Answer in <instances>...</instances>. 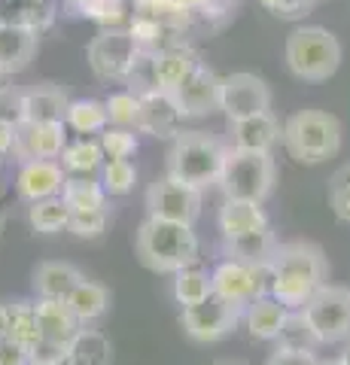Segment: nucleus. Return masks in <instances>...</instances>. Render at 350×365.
I'll use <instances>...</instances> for the list:
<instances>
[{"label": "nucleus", "mask_w": 350, "mask_h": 365, "mask_svg": "<svg viewBox=\"0 0 350 365\" xmlns=\"http://www.w3.org/2000/svg\"><path fill=\"white\" fill-rule=\"evenodd\" d=\"M9 335V304H0V338Z\"/></svg>", "instance_id": "8fccbe9b"}, {"label": "nucleus", "mask_w": 350, "mask_h": 365, "mask_svg": "<svg viewBox=\"0 0 350 365\" xmlns=\"http://www.w3.org/2000/svg\"><path fill=\"white\" fill-rule=\"evenodd\" d=\"M67 182V170L58 158H34L21 162L16 174V195L25 204H37L46 198H61Z\"/></svg>", "instance_id": "ddd939ff"}, {"label": "nucleus", "mask_w": 350, "mask_h": 365, "mask_svg": "<svg viewBox=\"0 0 350 365\" xmlns=\"http://www.w3.org/2000/svg\"><path fill=\"white\" fill-rule=\"evenodd\" d=\"M201 207H205V192L192 189L186 182H177L171 177L155 180L146 189V216H153V220L195 225Z\"/></svg>", "instance_id": "9b49d317"}, {"label": "nucleus", "mask_w": 350, "mask_h": 365, "mask_svg": "<svg viewBox=\"0 0 350 365\" xmlns=\"http://www.w3.org/2000/svg\"><path fill=\"white\" fill-rule=\"evenodd\" d=\"M67 146V125L64 122H19L13 158L34 162V158H61Z\"/></svg>", "instance_id": "4468645a"}, {"label": "nucleus", "mask_w": 350, "mask_h": 365, "mask_svg": "<svg viewBox=\"0 0 350 365\" xmlns=\"http://www.w3.org/2000/svg\"><path fill=\"white\" fill-rule=\"evenodd\" d=\"M6 216H9V204L4 198V192H0V232H4V225H6Z\"/></svg>", "instance_id": "3c124183"}, {"label": "nucleus", "mask_w": 350, "mask_h": 365, "mask_svg": "<svg viewBox=\"0 0 350 365\" xmlns=\"http://www.w3.org/2000/svg\"><path fill=\"white\" fill-rule=\"evenodd\" d=\"M9 338L19 341V344L28 347V350L40 341L37 302H31V299H16V302H9Z\"/></svg>", "instance_id": "72a5a7b5"}, {"label": "nucleus", "mask_w": 350, "mask_h": 365, "mask_svg": "<svg viewBox=\"0 0 350 365\" xmlns=\"http://www.w3.org/2000/svg\"><path fill=\"white\" fill-rule=\"evenodd\" d=\"M134 250L143 268L155 274H174L189 265H198L201 259V241L195 235V225L183 222H168L146 216L134 235Z\"/></svg>", "instance_id": "f03ea898"}, {"label": "nucleus", "mask_w": 350, "mask_h": 365, "mask_svg": "<svg viewBox=\"0 0 350 365\" xmlns=\"http://www.w3.org/2000/svg\"><path fill=\"white\" fill-rule=\"evenodd\" d=\"M16 131H19V122H9V119H0V155H13L16 150Z\"/></svg>", "instance_id": "de8ad7c7"}, {"label": "nucleus", "mask_w": 350, "mask_h": 365, "mask_svg": "<svg viewBox=\"0 0 350 365\" xmlns=\"http://www.w3.org/2000/svg\"><path fill=\"white\" fill-rule=\"evenodd\" d=\"M213 295V280H210V271H205L201 265H189L183 271L174 274V299L180 307H189V304H198Z\"/></svg>", "instance_id": "7c9ffc66"}, {"label": "nucleus", "mask_w": 350, "mask_h": 365, "mask_svg": "<svg viewBox=\"0 0 350 365\" xmlns=\"http://www.w3.org/2000/svg\"><path fill=\"white\" fill-rule=\"evenodd\" d=\"M217 222H220L222 241H232V237H244V235L265 232V228H271L268 213H265L262 204H256V201H238V198H222V207H220Z\"/></svg>", "instance_id": "412c9836"}, {"label": "nucleus", "mask_w": 350, "mask_h": 365, "mask_svg": "<svg viewBox=\"0 0 350 365\" xmlns=\"http://www.w3.org/2000/svg\"><path fill=\"white\" fill-rule=\"evenodd\" d=\"M107 104V116H110V125L116 128H140V95L138 91H113V95L104 101Z\"/></svg>", "instance_id": "4c0bfd02"}, {"label": "nucleus", "mask_w": 350, "mask_h": 365, "mask_svg": "<svg viewBox=\"0 0 350 365\" xmlns=\"http://www.w3.org/2000/svg\"><path fill=\"white\" fill-rule=\"evenodd\" d=\"M37 302V326H40V338L49 341H61V344H71L73 335L83 329V323L76 319V314L71 311V304L61 299H34Z\"/></svg>", "instance_id": "b1692460"}, {"label": "nucleus", "mask_w": 350, "mask_h": 365, "mask_svg": "<svg viewBox=\"0 0 350 365\" xmlns=\"http://www.w3.org/2000/svg\"><path fill=\"white\" fill-rule=\"evenodd\" d=\"M0 119L21 122V88L0 86Z\"/></svg>", "instance_id": "a18cd8bd"}, {"label": "nucleus", "mask_w": 350, "mask_h": 365, "mask_svg": "<svg viewBox=\"0 0 350 365\" xmlns=\"http://www.w3.org/2000/svg\"><path fill=\"white\" fill-rule=\"evenodd\" d=\"M201 64L198 52L189 43H168L162 49L153 52V67H155V88L159 91H174L183 79Z\"/></svg>", "instance_id": "6ab92c4d"}, {"label": "nucleus", "mask_w": 350, "mask_h": 365, "mask_svg": "<svg viewBox=\"0 0 350 365\" xmlns=\"http://www.w3.org/2000/svg\"><path fill=\"white\" fill-rule=\"evenodd\" d=\"M67 365H113V341L101 329L83 326L67 344Z\"/></svg>", "instance_id": "393cba45"}, {"label": "nucleus", "mask_w": 350, "mask_h": 365, "mask_svg": "<svg viewBox=\"0 0 350 365\" xmlns=\"http://www.w3.org/2000/svg\"><path fill=\"white\" fill-rule=\"evenodd\" d=\"M213 280V295L220 299L247 307L253 299H262V295H271V265L265 262H238L225 256L217 268L210 271Z\"/></svg>", "instance_id": "6e6552de"}, {"label": "nucleus", "mask_w": 350, "mask_h": 365, "mask_svg": "<svg viewBox=\"0 0 350 365\" xmlns=\"http://www.w3.org/2000/svg\"><path fill=\"white\" fill-rule=\"evenodd\" d=\"M183 110L171 91H143L140 95V128L153 137H174L183 131Z\"/></svg>", "instance_id": "dca6fc26"}, {"label": "nucleus", "mask_w": 350, "mask_h": 365, "mask_svg": "<svg viewBox=\"0 0 350 365\" xmlns=\"http://www.w3.org/2000/svg\"><path fill=\"white\" fill-rule=\"evenodd\" d=\"M304 319L317 332L320 344H338L350 338V289L338 283H323L302 307Z\"/></svg>", "instance_id": "1a4fd4ad"}, {"label": "nucleus", "mask_w": 350, "mask_h": 365, "mask_svg": "<svg viewBox=\"0 0 350 365\" xmlns=\"http://www.w3.org/2000/svg\"><path fill=\"white\" fill-rule=\"evenodd\" d=\"M101 150H104L107 158H131L138 153V131L134 128H116V125H107L104 131L98 134Z\"/></svg>", "instance_id": "58836bf2"}, {"label": "nucleus", "mask_w": 350, "mask_h": 365, "mask_svg": "<svg viewBox=\"0 0 350 365\" xmlns=\"http://www.w3.org/2000/svg\"><path fill=\"white\" fill-rule=\"evenodd\" d=\"M220 91H222V76H217L201 61L171 95L180 104V110H183V116H207V113L220 110Z\"/></svg>", "instance_id": "2eb2a0df"}, {"label": "nucleus", "mask_w": 350, "mask_h": 365, "mask_svg": "<svg viewBox=\"0 0 350 365\" xmlns=\"http://www.w3.org/2000/svg\"><path fill=\"white\" fill-rule=\"evenodd\" d=\"M329 207L338 220L350 225V165H341L329 177Z\"/></svg>", "instance_id": "ea45409f"}, {"label": "nucleus", "mask_w": 350, "mask_h": 365, "mask_svg": "<svg viewBox=\"0 0 350 365\" xmlns=\"http://www.w3.org/2000/svg\"><path fill=\"white\" fill-rule=\"evenodd\" d=\"M107 189L104 182L95 177H67L61 201L71 207V213H86V210H104L107 207Z\"/></svg>", "instance_id": "c756f323"}, {"label": "nucleus", "mask_w": 350, "mask_h": 365, "mask_svg": "<svg viewBox=\"0 0 350 365\" xmlns=\"http://www.w3.org/2000/svg\"><path fill=\"white\" fill-rule=\"evenodd\" d=\"M241 319H244V307L225 302L220 295H210V299L180 311V326H183L186 338L195 341V344H217V341L235 332V326Z\"/></svg>", "instance_id": "9d476101"}, {"label": "nucleus", "mask_w": 350, "mask_h": 365, "mask_svg": "<svg viewBox=\"0 0 350 365\" xmlns=\"http://www.w3.org/2000/svg\"><path fill=\"white\" fill-rule=\"evenodd\" d=\"M83 280V271L71 265V262H61V259H49V262H40L34 268V277H31V287L37 299H61L67 302V295L76 289V283Z\"/></svg>", "instance_id": "4be33fe9"}, {"label": "nucleus", "mask_w": 350, "mask_h": 365, "mask_svg": "<svg viewBox=\"0 0 350 365\" xmlns=\"http://www.w3.org/2000/svg\"><path fill=\"white\" fill-rule=\"evenodd\" d=\"M274 182H277V165L271 153H244L229 146L220 177L222 198L265 204V198L274 192Z\"/></svg>", "instance_id": "423d86ee"}, {"label": "nucleus", "mask_w": 350, "mask_h": 365, "mask_svg": "<svg viewBox=\"0 0 350 365\" xmlns=\"http://www.w3.org/2000/svg\"><path fill=\"white\" fill-rule=\"evenodd\" d=\"M280 143L296 165H323L341 150V122L326 110H299L284 122Z\"/></svg>", "instance_id": "20e7f679"}, {"label": "nucleus", "mask_w": 350, "mask_h": 365, "mask_svg": "<svg viewBox=\"0 0 350 365\" xmlns=\"http://www.w3.org/2000/svg\"><path fill=\"white\" fill-rule=\"evenodd\" d=\"M101 182L110 198H125L138 186V168L131 165V158H107L101 168Z\"/></svg>", "instance_id": "e433bc0d"}, {"label": "nucleus", "mask_w": 350, "mask_h": 365, "mask_svg": "<svg viewBox=\"0 0 350 365\" xmlns=\"http://www.w3.org/2000/svg\"><path fill=\"white\" fill-rule=\"evenodd\" d=\"M274 344L284 347V350H311V353H317V347H323L317 332L311 329V323L304 319L302 311H289L287 323H284V329H280Z\"/></svg>", "instance_id": "c9c22d12"}, {"label": "nucleus", "mask_w": 350, "mask_h": 365, "mask_svg": "<svg viewBox=\"0 0 350 365\" xmlns=\"http://www.w3.org/2000/svg\"><path fill=\"white\" fill-rule=\"evenodd\" d=\"M213 365H250V362H213Z\"/></svg>", "instance_id": "5fc2aeb1"}, {"label": "nucleus", "mask_w": 350, "mask_h": 365, "mask_svg": "<svg viewBox=\"0 0 350 365\" xmlns=\"http://www.w3.org/2000/svg\"><path fill=\"white\" fill-rule=\"evenodd\" d=\"M284 125L277 122L274 113H259L250 119H238L229 122V146L232 150H244V153H271L280 143Z\"/></svg>", "instance_id": "f3484780"}, {"label": "nucleus", "mask_w": 350, "mask_h": 365, "mask_svg": "<svg viewBox=\"0 0 350 365\" xmlns=\"http://www.w3.org/2000/svg\"><path fill=\"white\" fill-rule=\"evenodd\" d=\"M220 110L225 113L229 122L250 119V116H259V113H271V88L262 76L247 73V71L222 76Z\"/></svg>", "instance_id": "f8f14e48"}, {"label": "nucleus", "mask_w": 350, "mask_h": 365, "mask_svg": "<svg viewBox=\"0 0 350 365\" xmlns=\"http://www.w3.org/2000/svg\"><path fill=\"white\" fill-rule=\"evenodd\" d=\"M225 244V256L229 259H238V262H265L277 247V237L271 228L265 232H253V235H244V237H232V241H222Z\"/></svg>", "instance_id": "473e14b6"}, {"label": "nucleus", "mask_w": 350, "mask_h": 365, "mask_svg": "<svg viewBox=\"0 0 350 365\" xmlns=\"http://www.w3.org/2000/svg\"><path fill=\"white\" fill-rule=\"evenodd\" d=\"M71 95L58 83H37L21 91V122H64Z\"/></svg>", "instance_id": "a211bd4d"}, {"label": "nucleus", "mask_w": 350, "mask_h": 365, "mask_svg": "<svg viewBox=\"0 0 350 365\" xmlns=\"http://www.w3.org/2000/svg\"><path fill=\"white\" fill-rule=\"evenodd\" d=\"M338 359H341L344 365H350V338L344 341V347H341V353H338Z\"/></svg>", "instance_id": "603ef678"}, {"label": "nucleus", "mask_w": 350, "mask_h": 365, "mask_svg": "<svg viewBox=\"0 0 350 365\" xmlns=\"http://www.w3.org/2000/svg\"><path fill=\"white\" fill-rule=\"evenodd\" d=\"M0 365H31L28 362V347H21L13 338H0Z\"/></svg>", "instance_id": "49530a36"}, {"label": "nucleus", "mask_w": 350, "mask_h": 365, "mask_svg": "<svg viewBox=\"0 0 350 365\" xmlns=\"http://www.w3.org/2000/svg\"><path fill=\"white\" fill-rule=\"evenodd\" d=\"M0 168H4V155H0Z\"/></svg>", "instance_id": "4d7b16f0"}, {"label": "nucleus", "mask_w": 350, "mask_h": 365, "mask_svg": "<svg viewBox=\"0 0 350 365\" xmlns=\"http://www.w3.org/2000/svg\"><path fill=\"white\" fill-rule=\"evenodd\" d=\"M122 4H128V0H122Z\"/></svg>", "instance_id": "13d9d810"}, {"label": "nucleus", "mask_w": 350, "mask_h": 365, "mask_svg": "<svg viewBox=\"0 0 350 365\" xmlns=\"http://www.w3.org/2000/svg\"><path fill=\"white\" fill-rule=\"evenodd\" d=\"M128 34H131L134 43H138L143 52H155V49H162V46H168V43H174L171 40L174 31L168 28L165 21L153 19V16H143V13H131Z\"/></svg>", "instance_id": "f704fd0d"}, {"label": "nucleus", "mask_w": 350, "mask_h": 365, "mask_svg": "<svg viewBox=\"0 0 350 365\" xmlns=\"http://www.w3.org/2000/svg\"><path fill=\"white\" fill-rule=\"evenodd\" d=\"M28 362L31 365H67V344L40 338L37 344L28 350Z\"/></svg>", "instance_id": "79ce46f5"}, {"label": "nucleus", "mask_w": 350, "mask_h": 365, "mask_svg": "<svg viewBox=\"0 0 350 365\" xmlns=\"http://www.w3.org/2000/svg\"><path fill=\"white\" fill-rule=\"evenodd\" d=\"M320 365H344V362H341V359H338V356H335V359H320Z\"/></svg>", "instance_id": "864d4df0"}, {"label": "nucleus", "mask_w": 350, "mask_h": 365, "mask_svg": "<svg viewBox=\"0 0 350 365\" xmlns=\"http://www.w3.org/2000/svg\"><path fill=\"white\" fill-rule=\"evenodd\" d=\"M225 153H229V146H225L217 134L183 128L171 140V150H168L165 177L186 182V186L201 189V192L210 186H220Z\"/></svg>", "instance_id": "7ed1b4c3"}, {"label": "nucleus", "mask_w": 350, "mask_h": 365, "mask_svg": "<svg viewBox=\"0 0 350 365\" xmlns=\"http://www.w3.org/2000/svg\"><path fill=\"white\" fill-rule=\"evenodd\" d=\"M110 225V210H86V213H71V225H67V232L83 237V241H95L107 232Z\"/></svg>", "instance_id": "a19ab883"}, {"label": "nucleus", "mask_w": 350, "mask_h": 365, "mask_svg": "<svg viewBox=\"0 0 350 365\" xmlns=\"http://www.w3.org/2000/svg\"><path fill=\"white\" fill-rule=\"evenodd\" d=\"M28 222L37 235H61L71 225V207L61 198H46L28 204Z\"/></svg>", "instance_id": "2f4dec72"}, {"label": "nucleus", "mask_w": 350, "mask_h": 365, "mask_svg": "<svg viewBox=\"0 0 350 365\" xmlns=\"http://www.w3.org/2000/svg\"><path fill=\"white\" fill-rule=\"evenodd\" d=\"M174 4L180 6V9H186V13L192 16V19H201V16H205L207 13V9L213 6V4H217V0H174Z\"/></svg>", "instance_id": "09e8293b"}, {"label": "nucleus", "mask_w": 350, "mask_h": 365, "mask_svg": "<svg viewBox=\"0 0 350 365\" xmlns=\"http://www.w3.org/2000/svg\"><path fill=\"white\" fill-rule=\"evenodd\" d=\"M58 162H61V168L67 170V174H73V177H95L98 170L104 168L107 155H104V150H101L98 137H80V140H71L64 146Z\"/></svg>", "instance_id": "cd10ccee"}, {"label": "nucleus", "mask_w": 350, "mask_h": 365, "mask_svg": "<svg viewBox=\"0 0 350 365\" xmlns=\"http://www.w3.org/2000/svg\"><path fill=\"white\" fill-rule=\"evenodd\" d=\"M34 4H52V0H34Z\"/></svg>", "instance_id": "6e6d98bb"}, {"label": "nucleus", "mask_w": 350, "mask_h": 365, "mask_svg": "<svg viewBox=\"0 0 350 365\" xmlns=\"http://www.w3.org/2000/svg\"><path fill=\"white\" fill-rule=\"evenodd\" d=\"M287 317H289V307L280 304L274 295L253 299L244 307V326H247V332H250L253 341H277Z\"/></svg>", "instance_id": "5701e85b"}, {"label": "nucleus", "mask_w": 350, "mask_h": 365, "mask_svg": "<svg viewBox=\"0 0 350 365\" xmlns=\"http://www.w3.org/2000/svg\"><path fill=\"white\" fill-rule=\"evenodd\" d=\"M259 4L277 19H299V16L308 13L314 0H259Z\"/></svg>", "instance_id": "37998d69"}, {"label": "nucleus", "mask_w": 350, "mask_h": 365, "mask_svg": "<svg viewBox=\"0 0 350 365\" xmlns=\"http://www.w3.org/2000/svg\"><path fill=\"white\" fill-rule=\"evenodd\" d=\"M67 9L86 21H95L101 31H119L131 21L128 4L122 0H67Z\"/></svg>", "instance_id": "bb28decb"}, {"label": "nucleus", "mask_w": 350, "mask_h": 365, "mask_svg": "<svg viewBox=\"0 0 350 365\" xmlns=\"http://www.w3.org/2000/svg\"><path fill=\"white\" fill-rule=\"evenodd\" d=\"M341 43L332 31L320 25H302L289 31L284 43V61L289 73L302 83H326L341 67Z\"/></svg>", "instance_id": "39448f33"}, {"label": "nucleus", "mask_w": 350, "mask_h": 365, "mask_svg": "<svg viewBox=\"0 0 350 365\" xmlns=\"http://www.w3.org/2000/svg\"><path fill=\"white\" fill-rule=\"evenodd\" d=\"M265 365H320V359H317V353H311V350H284V347H277L268 356Z\"/></svg>", "instance_id": "c03bdc74"}, {"label": "nucleus", "mask_w": 350, "mask_h": 365, "mask_svg": "<svg viewBox=\"0 0 350 365\" xmlns=\"http://www.w3.org/2000/svg\"><path fill=\"white\" fill-rule=\"evenodd\" d=\"M67 304H71V311L76 314V319H80L83 326H95L98 319H104L110 311V289L104 283L83 277L76 283V289L67 295Z\"/></svg>", "instance_id": "a878e982"}, {"label": "nucleus", "mask_w": 350, "mask_h": 365, "mask_svg": "<svg viewBox=\"0 0 350 365\" xmlns=\"http://www.w3.org/2000/svg\"><path fill=\"white\" fill-rule=\"evenodd\" d=\"M37 46H40V34L0 21V76L28 71V64L37 55Z\"/></svg>", "instance_id": "aec40b11"}, {"label": "nucleus", "mask_w": 350, "mask_h": 365, "mask_svg": "<svg viewBox=\"0 0 350 365\" xmlns=\"http://www.w3.org/2000/svg\"><path fill=\"white\" fill-rule=\"evenodd\" d=\"M140 52L143 49L134 43L128 28H119V31H98L86 49V58L101 83H128Z\"/></svg>", "instance_id": "0eeeda50"}, {"label": "nucleus", "mask_w": 350, "mask_h": 365, "mask_svg": "<svg viewBox=\"0 0 350 365\" xmlns=\"http://www.w3.org/2000/svg\"><path fill=\"white\" fill-rule=\"evenodd\" d=\"M271 265V295L289 311H302L323 283H329L326 253L311 241H287L268 256Z\"/></svg>", "instance_id": "f257e3e1"}, {"label": "nucleus", "mask_w": 350, "mask_h": 365, "mask_svg": "<svg viewBox=\"0 0 350 365\" xmlns=\"http://www.w3.org/2000/svg\"><path fill=\"white\" fill-rule=\"evenodd\" d=\"M64 125L71 128L73 134L80 137H92V134H101L110 125V116H107V104L98 98H73L71 107H67V116H64Z\"/></svg>", "instance_id": "c85d7f7f"}]
</instances>
